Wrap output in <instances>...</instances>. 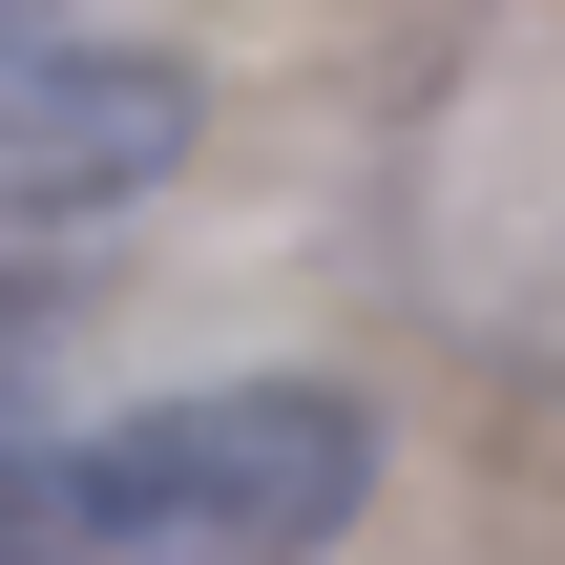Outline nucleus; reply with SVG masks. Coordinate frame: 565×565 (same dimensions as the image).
Listing matches in <instances>:
<instances>
[{
	"instance_id": "f03ea898",
	"label": "nucleus",
	"mask_w": 565,
	"mask_h": 565,
	"mask_svg": "<svg viewBox=\"0 0 565 565\" xmlns=\"http://www.w3.org/2000/svg\"><path fill=\"white\" fill-rule=\"evenodd\" d=\"M189 168V63L0 21V231H105Z\"/></svg>"
},
{
	"instance_id": "7ed1b4c3",
	"label": "nucleus",
	"mask_w": 565,
	"mask_h": 565,
	"mask_svg": "<svg viewBox=\"0 0 565 565\" xmlns=\"http://www.w3.org/2000/svg\"><path fill=\"white\" fill-rule=\"evenodd\" d=\"M0 419H21V315H0Z\"/></svg>"
},
{
	"instance_id": "f257e3e1",
	"label": "nucleus",
	"mask_w": 565,
	"mask_h": 565,
	"mask_svg": "<svg viewBox=\"0 0 565 565\" xmlns=\"http://www.w3.org/2000/svg\"><path fill=\"white\" fill-rule=\"evenodd\" d=\"M377 503V419L315 398V377H210V398H147L105 440H42L0 545L21 565H315Z\"/></svg>"
},
{
	"instance_id": "20e7f679",
	"label": "nucleus",
	"mask_w": 565,
	"mask_h": 565,
	"mask_svg": "<svg viewBox=\"0 0 565 565\" xmlns=\"http://www.w3.org/2000/svg\"><path fill=\"white\" fill-rule=\"evenodd\" d=\"M0 565H21V545H0Z\"/></svg>"
}]
</instances>
